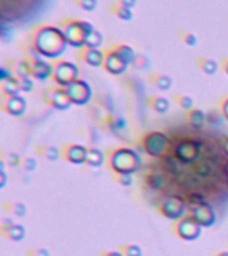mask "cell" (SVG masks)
<instances>
[{
    "label": "cell",
    "instance_id": "cell-1",
    "mask_svg": "<svg viewBox=\"0 0 228 256\" xmlns=\"http://www.w3.org/2000/svg\"><path fill=\"white\" fill-rule=\"evenodd\" d=\"M25 40L36 49L41 57L57 59L64 53L68 41L57 25L39 24L28 32Z\"/></svg>",
    "mask_w": 228,
    "mask_h": 256
},
{
    "label": "cell",
    "instance_id": "cell-2",
    "mask_svg": "<svg viewBox=\"0 0 228 256\" xmlns=\"http://www.w3.org/2000/svg\"><path fill=\"white\" fill-rule=\"evenodd\" d=\"M106 152V164L112 174H131L134 175L142 167L139 154L128 147H111Z\"/></svg>",
    "mask_w": 228,
    "mask_h": 256
},
{
    "label": "cell",
    "instance_id": "cell-3",
    "mask_svg": "<svg viewBox=\"0 0 228 256\" xmlns=\"http://www.w3.org/2000/svg\"><path fill=\"white\" fill-rule=\"evenodd\" d=\"M57 27L63 31L68 44L75 48L84 47L87 37L95 29L91 23L76 17H63L57 23Z\"/></svg>",
    "mask_w": 228,
    "mask_h": 256
},
{
    "label": "cell",
    "instance_id": "cell-4",
    "mask_svg": "<svg viewBox=\"0 0 228 256\" xmlns=\"http://www.w3.org/2000/svg\"><path fill=\"white\" fill-rule=\"evenodd\" d=\"M188 214L203 228L212 227L216 222L214 207L207 203L200 194H194L187 199Z\"/></svg>",
    "mask_w": 228,
    "mask_h": 256
},
{
    "label": "cell",
    "instance_id": "cell-5",
    "mask_svg": "<svg viewBox=\"0 0 228 256\" xmlns=\"http://www.w3.org/2000/svg\"><path fill=\"white\" fill-rule=\"evenodd\" d=\"M140 146L143 151L151 158H163L171 147V142L164 132L160 131H148L142 135Z\"/></svg>",
    "mask_w": 228,
    "mask_h": 256
},
{
    "label": "cell",
    "instance_id": "cell-6",
    "mask_svg": "<svg viewBox=\"0 0 228 256\" xmlns=\"http://www.w3.org/2000/svg\"><path fill=\"white\" fill-rule=\"evenodd\" d=\"M158 211L162 216L176 222L182 219L187 211V199L178 194L163 196L158 203Z\"/></svg>",
    "mask_w": 228,
    "mask_h": 256
},
{
    "label": "cell",
    "instance_id": "cell-7",
    "mask_svg": "<svg viewBox=\"0 0 228 256\" xmlns=\"http://www.w3.org/2000/svg\"><path fill=\"white\" fill-rule=\"evenodd\" d=\"M202 144L195 138H182L172 146V155L176 160L191 164L200 156Z\"/></svg>",
    "mask_w": 228,
    "mask_h": 256
},
{
    "label": "cell",
    "instance_id": "cell-8",
    "mask_svg": "<svg viewBox=\"0 0 228 256\" xmlns=\"http://www.w3.org/2000/svg\"><path fill=\"white\" fill-rule=\"evenodd\" d=\"M53 73H52V81L55 85L67 88L71 85L73 81L79 79V68L78 65L72 63V61L64 60V59H56L53 61Z\"/></svg>",
    "mask_w": 228,
    "mask_h": 256
},
{
    "label": "cell",
    "instance_id": "cell-9",
    "mask_svg": "<svg viewBox=\"0 0 228 256\" xmlns=\"http://www.w3.org/2000/svg\"><path fill=\"white\" fill-rule=\"evenodd\" d=\"M202 230L203 227L190 214H186L182 219L174 222L171 226V231L174 232V235L184 242H194L199 239L202 235Z\"/></svg>",
    "mask_w": 228,
    "mask_h": 256
},
{
    "label": "cell",
    "instance_id": "cell-10",
    "mask_svg": "<svg viewBox=\"0 0 228 256\" xmlns=\"http://www.w3.org/2000/svg\"><path fill=\"white\" fill-rule=\"evenodd\" d=\"M41 100L47 106L52 107L57 111H65L72 106V102L69 99L67 90L63 87H59V85L45 87L41 92Z\"/></svg>",
    "mask_w": 228,
    "mask_h": 256
},
{
    "label": "cell",
    "instance_id": "cell-11",
    "mask_svg": "<svg viewBox=\"0 0 228 256\" xmlns=\"http://www.w3.org/2000/svg\"><path fill=\"white\" fill-rule=\"evenodd\" d=\"M65 90L68 92L71 102L75 106H86L87 103L91 100V98H92V88H91V85L86 80H82V79H78L76 81H73L72 84L68 85Z\"/></svg>",
    "mask_w": 228,
    "mask_h": 256
},
{
    "label": "cell",
    "instance_id": "cell-12",
    "mask_svg": "<svg viewBox=\"0 0 228 256\" xmlns=\"http://www.w3.org/2000/svg\"><path fill=\"white\" fill-rule=\"evenodd\" d=\"M61 159L71 164H86L87 155H88V147L78 144V143H64L60 147Z\"/></svg>",
    "mask_w": 228,
    "mask_h": 256
},
{
    "label": "cell",
    "instance_id": "cell-13",
    "mask_svg": "<svg viewBox=\"0 0 228 256\" xmlns=\"http://www.w3.org/2000/svg\"><path fill=\"white\" fill-rule=\"evenodd\" d=\"M0 108L11 116H21L27 110V100L21 95H1Z\"/></svg>",
    "mask_w": 228,
    "mask_h": 256
},
{
    "label": "cell",
    "instance_id": "cell-14",
    "mask_svg": "<svg viewBox=\"0 0 228 256\" xmlns=\"http://www.w3.org/2000/svg\"><path fill=\"white\" fill-rule=\"evenodd\" d=\"M102 68L106 72L111 73V75L119 76V75H123L126 72L127 68H128V64L119 56V53L110 45V47H107L104 49V63H103Z\"/></svg>",
    "mask_w": 228,
    "mask_h": 256
},
{
    "label": "cell",
    "instance_id": "cell-15",
    "mask_svg": "<svg viewBox=\"0 0 228 256\" xmlns=\"http://www.w3.org/2000/svg\"><path fill=\"white\" fill-rule=\"evenodd\" d=\"M0 234L11 242H21L25 238V228L21 224L13 223L12 220L3 219L0 223Z\"/></svg>",
    "mask_w": 228,
    "mask_h": 256
},
{
    "label": "cell",
    "instance_id": "cell-16",
    "mask_svg": "<svg viewBox=\"0 0 228 256\" xmlns=\"http://www.w3.org/2000/svg\"><path fill=\"white\" fill-rule=\"evenodd\" d=\"M76 57L84 64L90 67H103L104 63V51H100L98 48H88V47H82L76 51Z\"/></svg>",
    "mask_w": 228,
    "mask_h": 256
},
{
    "label": "cell",
    "instance_id": "cell-17",
    "mask_svg": "<svg viewBox=\"0 0 228 256\" xmlns=\"http://www.w3.org/2000/svg\"><path fill=\"white\" fill-rule=\"evenodd\" d=\"M32 68V77L37 80H47L51 79L53 73V64L48 61L43 60V57H33L28 59Z\"/></svg>",
    "mask_w": 228,
    "mask_h": 256
},
{
    "label": "cell",
    "instance_id": "cell-18",
    "mask_svg": "<svg viewBox=\"0 0 228 256\" xmlns=\"http://www.w3.org/2000/svg\"><path fill=\"white\" fill-rule=\"evenodd\" d=\"M9 69L12 73L19 79H25V77H32V68H31V63L28 59H12L9 61Z\"/></svg>",
    "mask_w": 228,
    "mask_h": 256
},
{
    "label": "cell",
    "instance_id": "cell-19",
    "mask_svg": "<svg viewBox=\"0 0 228 256\" xmlns=\"http://www.w3.org/2000/svg\"><path fill=\"white\" fill-rule=\"evenodd\" d=\"M148 81L155 88H158L159 91H163V92L171 90L172 83H174L170 75L162 72H151L148 75Z\"/></svg>",
    "mask_w": 228,
    "mask_h": 256
},
{
    "label": "cell",
    "instance_id": "cell-20",
    "mask_svg": "<svg viewBox=\"0 0 228 256\" xmlns=\"http://www.w3.org/2000/svg\"><path fill=\"white\" fill-rule=\"evenodd\" d=\"M147 104L160 115L167 114L170 108H171L170 100L167 98H164V96H159V95H150L148 99H147Z\"/></svg>",
    "mask_w": 228,
    "mask_h": 256
},
{
    "label": "cell",
    "instance_id": "cell-21",
    "mask_svg": "<svg viewBox=\"0 0 228 256\" xmlns=\"http://www.w3.org/2000/svg\"><path fill=\"white\" fill-rule=\"evenodd\" d=\"M186 118H187L188 124L192 128H195V130H202L204 124H206V122H207V115H206V112L203 110H200V108H192V110L187 111Z\"/></svg>",
    "mask_w": 228,
    "mask_h": 256
},
{
    "label": "cell",
    "instance_id": "cell-22",
    "mask_svg": "<svg viewBox=\"0 0 228 256\" xmlns=\"http://www.w3.org/2000/svg\"><path fill=\"white\" fill-rule=\"evenodd\" d=\"M0 91H1V95H20V79L13 75L5 80H1Z\"/></svg>",
    "mask_w": 228,
    "mask_h": 256
},
{
    "label": "cell",
    "instance_id": "cell-23",
    "mask_svg": "<svg viewBox=\"0 0 228 256\" xmlns=\"http://www.w3.org/2000/svg\"><path fill=\"white\" fill-rule=\"evenodd\" d=\"M35 152L36 155L44 158L45 160L48 162H56L61 158L60 155V148H56L53 146H47V144H39V146L35 147Z\"/></svg>",
    "mask_w": 228,
    "mask_h": 256
},
{
    "label": "cell",
    "instance_id": "cell-24",
    "mask_svg": "<svg viewBox=\"0 0 228 256\" xmlns=\"http://www.w3.org/2000/svg\"><path fill=\"white\" fill-rule=\"evenodd\" d=\"M106 163V152H103L99 148H94V147H88V155H87L86 164L94 168L102 167Z\"/></svg>",
    "mask_w": 228,
    "mask_h": 256
},
{
    "label": "cell",
    "instance_id": "cell-25",
    "mask_svg": "<svg viewBox=\"0 0 228 256\" xmlns=\"http://www.w3.org/2000/svg\"><path fill=\"white\" fill-rule=\"evenodd\" d=\"M111 47L119 53V56L122 57L127 64L131 65L134 63L135 57H136V52H135L131 45L124 44V43H114V44H111Z\"/></svg>",
    "mask_w": 228,
    "mask_h": 256
},
{
    "label": "cell",
    "instance_id": "cell-26",
    "mask_svg": "<svg viewBox=\"0 0 228 256\" xmlns=\"http://www.w3.org/2000/svg\"><path fill=\"white\" fill-rule=\"evenodd\" d=\"M144 183L152 191H160V190L164 188L166 179L159 172H147L146 178H144Z\"/></svg>",
    "mask_w": 228,
    "mask_h": 256
},
{
    "label": "cell",
    "instance_id": "cell-27",
    "mask_svg": "<svg viewBox=\"0 0 228 256\" xmlns=\"http://www.w3.org/2000/svg\"><path fill=\"white\" fill-rule=\"evenodd\" d=\"M195 64L206 75H215L218 68H219V64L207 56H198L195 59Z\"/></svg>",
    "mask_w": 228,
    "mask_h": 256
},
{
    "label": "cell",
    "instance_id": "cell-28",
    "mask_svg": "<svg viewBox=\"0 0 228 256\" xmlns=\"http://www.w3.org/2000/svg\"><path fill=\"white\" fill-rule=\"evenodd\" d=\"M108 9H110V12L116 16L120 20L124 21H130L132 20V17H134V13H132V9L127 8L124 5L118 4L116 1H112L110 5H108Z\"/></svg>",
    "mask_w": 228,
    "mask_h": 256
},
{
    "label": "cell",
    "instance_id": "cell-29",
    "mask_svg": "<svg viewBox=\"0 0 228 256\" xmlns=\"http://www.w3.org/2000/svg\"><path fill=\"white\" fill-rule=\"evenodd\" d=\"M174 102L179 108L184 110L186 112L192 108H195V103H194V99L191 96H188V95H183V94H178L174 95Z\"/></svg>",
    "mask_w": 228,
    "mask_h": 256
},
{
    "label": "cell",
    "instance_id": "cell-30",
    "mask_svg": "<svg viewBox=\"0 0 228 256\" xmlns=\"http://www.w3.org/2000/svg\"><path fill=\"white\" fill-rule=\"evenodd\" d=\"M1 164H7V166L12 167H20L21 166V158L20 155L15 154V152H1Z\"/></svg>",
    "mask_w": 228,
    "mask_h": 256
},
{
    "label": "cell",
    "instance_id": "cell-31",
    "mask_svg": "<svg viewBox=\"0 0 228 256\" xmlns=\"http://www.w3.org/2000/svg\"><path fill=\"white\" fill-rule=\"evenodd\" d=\"M4 210L15 216H24L27 214V207L24 203L20 202H8L4 204Z\"/></svg>",
    "mask_w": 228,
    "mask_h": 256
},
{
    "label": "cell",
    "instance_id": "cell-32",
    "mask_svg": "<svg viewBox=\"0 0 228 256\" xmlns=\"http://www.w3.org/2000/svg\"><path fill=\"white\" fill-rule=\"evenodd\" d=\"M103 44V35L102 32H99L98 29H94L92 32L88 35L86 40V45L84 47H88V48H100Z\"/></svg>",
    "mask_w": 228,
    "mask_h": 256
},
{
    "label": "cell",
    "instance_id": "cell-33",
    "mask_svg": "<svg viewBox=\"0 0 228 256\" xmlns=\"http://www.w3.org/2000/svg\"><path fill=\"white\" fill-rule=\"evenodd\" d=\"M119 251L122 252L123 256H143V250L138 244H122L119 246Z\"/></svg>",
    "mask_w": 228,
    "mask_h": 256
},
{
    "label": "cell",
    "instance_id": "cell-34",
    "mask_svg": "<svg viewBox=\"0 0 228 256\" xmlns=\"http://www.w3.org/2000/svg\"><path fill=\"white\" fill-rule=\"evenodd\" d=\"M179 37L184 44L190 45V47H194V45L198 43V37H196L195 33L190 32V31H186V29L179 31Z\"/></svg>",
    "mask_w": 228,
    "mask_h": 256
},
{
    "label": "cell",
    "instance_id": "cell-35",
    "mask_svg": "<svg viewBox=\"0 0 228 256\" xmlns=\"http://www.w3.org/2000/svg\"><path fill=\"white\" fill-rule=\"evenodd\" d=\"M114 180L123 187H130L134 183V176L131 174H114Z\"/></svg>",
    "mask_w": 228,
    "mask_h": 256
},
{
    "label": "cell",
    "instance_id": "cell-36",
    "mask_svg": "<svg viewBox=\"0 0 228 256\" xmlns=\"http://www.w3.org/2000/svg\"><path fill=\"white\" fill-rule=\"evenodd\" d=\"M73 3L79 5L80 8L86 9L88 12H92L98 7V0H72Z\"/></svg>",
    "mask_w": 228,
    "mask_h": 256
},
{
    "label": "cell",
    "instance_id": "cell-37",
    "mask_svg": "<svg viewBox=\"0 0 228 256\" xmlns=\"http://www.w3.org/2000/svg\"><path fill=\"white\" fill-rule=\"evenodd\" d=\"M148 57L146 55H143V53H136V57H135V60L132 64L135 65V68H139V69H144L148 67Z\"/></svg>",
    "mask_w": 228,
    "mask_h": 256
},
{
    "label": "cell",
    "instance_id": "cell-38",
    "mask_svg": "<svg viewBox=\"0 0 228 256\" xmlns=\"http://www.w3.org/2000/svg\"><path fill=\"white\" fill-rule=\"evenodd\" d=\"M20 167L27 172H32V171L36 170L37 162L33 158H23Z\"/></svg>",
    "mask_w": 228,
    "mask_h": 256
},
{
    "label": "cell",
    "instance_id": "cell-39",
    "mask_svg": "<svg viewBox=\"0 0 228 256\" xmlns=\"http://www.w3.org/2000/svg\"><path fill=\"white\" fill-rule=\"evenodd\" d=\"M25 256H51L49 255L48 250H45V248H28V250H25L24 252Z\"/></svg>",
    "mask_w": 228,
    "mask_h": 256
},
{
    "label": "cell",
    "instance_id": "cell-40",
    "mask_svg": "<svg viewBox=\"0 0 228 256\" xmlns=\"http://www.w3.org/2000/svg\"><path fill=\"white\" fill-rule=\"evenodd\" d=\"M20 88L21 92H31L33 90V81L32 77H25V79H20Z\"/></svg>",
    "mask_w": 228,
    "mask_h": 256
},
{
    "label": "cell",
    "instance_id": "cell-41",
    "mask_svg": "<svg viewBox=\"0 0 228 256\" xmlns=\"http://www.w3.org/2000/svg\"><path fill=\"white\" fill-rule=\"evenodd\" d=\"M219 107H220V114H222V116L228 120V95H226V96H223V98L220 99Z\"/></svg>",
    "mask_w": 228,
    "mask_h": 256
},
{
    "label": "cell",
    "instance_id": "cell-42",
    "mask_svg": "<svg viewBox=\"0 0 228 256\" xmlns=\"http://www.w3.org/2000/svg\"><path fill=\"white\" fill-rule=\"evenodd\" d=\"M114 1H116L118 4H122L124 5V7H127V8L131 9L136 5V0H114Z\"/></svg>",
    "mask_w": 228,
    "mask_h": 256
},
{
    "label": "cell",
    "instance_id": "cell-43",
    "mask_svg": "<svg viewBox=\"0 0 228 256\" xmlns=\"http://www.w3.org/2000/svg\"><path fill=\"white\" fill-rule=\"evenodd\" d=\"M219 67H220V69H222V71L226 73V75H228V56L222 57V60H220V63H219Z\"/></svg>",
    "mask_w": 228,
    "mask_h": 256
},
{
    "label": "cell",
    "instance_id": "cell-44",
    "mask_svg": "<svg viewBox=\"0 0 228 256\" xmlns=\"http://www.w3.org/2000/svg\"><path fill=\"white\" fill-rule=\"evenodd\" d=\"M96 256H123V254L119 250H116V251H102L99 252L98 255Z\"/></svg>",
    "mask_w": 228,
    "mask_h": 256
},
{
    "label": "cell",
    "instance_id": "cell-45",
    "mask_svg": "<svg viewBox=\"0 0 228 256\" xmlns=\"http://www.w3.org/2000/svg\"><path fill=\"white\" fill-rule=\"evenodd\" d=\"M7 183V175H5V171L1 170L0 171V188H3Z\"/></svg>",
    "mask_w": 228,
    "mask_h": 256
},
{
    "label": "cell",
    "instance_id": "cell-46",
    "mask_svg": "<svg viewBox=\"0 0 228 256\" xmlns=\"http://www.w3.org/2000/svg\"><path fill=\"white\" fill-rule=\"evenodd\" d=\"M222 151L226 154V156H228V136L222 139Z\"/></svg>",
    "mask_w": 228,
    "mask_h": 256
},
{
    "label": "cell",
    "instance_id": "cell-47",
    "mask_svg": "<svg viewBox=\"0 0 228 256\" xmlns=\"http://www.w3.org/2000/svg\"><path fill=\"white\" fill-rule=\"evenodd\" d=\"M211 256H228V250H222V251L214 252Z\"/></svg>",
    "mask_w": 228,
    "mask_h": 256
}]
</instances>
